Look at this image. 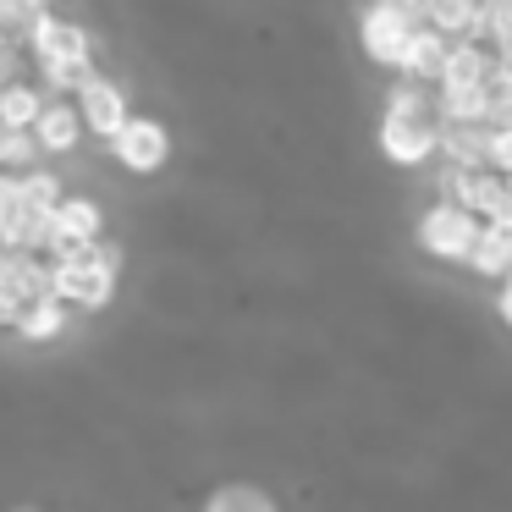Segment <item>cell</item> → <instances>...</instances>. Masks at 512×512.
<instances>
[{"label": "cell", "instance_id": "18", "mask_svg": "<svg viewBox=\"0 0 512 512\" xmlns=\"http://www.w3.org/2000/svg\"><path fill=\"white\" fill-rule=\"evenodd\" d=\"M204 512H281V507L259 485H221L210 501H204Z\"/></svg>", "mask_w": 512, "mask_h": 512}, {"label": "cell", "instance_id": "6", "mask_svg": "<svg viewBox=\"0 0 512 512\" xmlns=\"http://www.w3.org/2000/svg\"><path fill=\"white\" fill-rule=\"evenodd\" d=\"M111 149H116V160H122L127 171H160V166H166V155H171V138H166V127H160V122L133 116V122L111 138Z\"/></svg>", "mask_w": 512, "mask_h": 512}, {"label": "cell", "instance_id": "3", "mask_svg": "<svg viewBox=\"0 0 512 512\" xmlns=\"http://www.w3.org/2000/svg\"><path fill=\"white\" fill-rule=\"evenodd\" d=\"M39 298H56V270L39 265V254H28V248H0V314H6V325H17Z\"/></svg>", "mask_w": 512, "mask_h": 512}, {"label": "cell", "instance_id": "8", "mask_svg": "<svg viewBox=\"0 0 512 512\" xmlns=\"http://www.w3.org/2000/svg\"><path fill=\"white\" fill-rule=\"evenodd\" d=\"M452 34H441V28L419 23V34H413L408 56H402V72H408L413 83H441L446 78V61H452Z\"/></svg>", "mask_w": 512, "mask_h": 512}, {"label": "cell", "instance_id": "23", "mask_svg": "<svg viewBox=\"0 0 512 512\" xmlns=\"http://www.w3.org/2000/svg\"><path fill=\"white\" fill-rule=\"evenodd\" d=\"M490 171L512 177V122H490Z\"/></svg>", "mask_w": 512, "mask_h": 512}, {"label": "cell", "instance_id": "13", "mask_svg": "<svg viewBox=\"0 0 512 512\" xmlns=\"http://www.w3.org/2000/svg\"><path fill=\"white\" fill-rule=\"evenodd\" d=\"M490 72H496V56H490L479 39H457L441 89H479V83H490Z\"/></svg>", "mask_w": 512, "mask_h": 512}, {"label": "cell", "instance_id": "26", "mask_svg": "<svg viewBox=\"0 0 512 512\" xmlns=\"http://www.w3.org/2000/svg\"><path fill=\"white\" fill-rule=\"evenodd\" d=\"M501 320H507V325H512V276H507V281H501Z\"/></svg>", "mask_w": 512, "mask_h": 512}, {"label": "cell", "instance_id": "16", "mask_svg": "<svg viewBox=\"0 0 512 512\" xmlns=\"http://www.w3.org/2000/svg\"><path fill=\"white\" fill-rule=\"evenodd\" d=\"M441 111H446V122H490L496 94H490V83H479V89H441Z\"/></svg>", "mask_w": 512, "mask_h": 512}, {"label": "cell", "instance_id": "2", "mask_svg": "<svg viewBox=\"0 0 512 512\" xmlns=\"http://www.w3.org/2000/svg\"><path fill=\"white\" fill-rule=\"evenodd\" d=\"M56 270V298L67 309H105L116 292V248L105 243H78L50 259Z\"/></svg>", "mask_w": 512, "mask_h": 512}, {"label": "cell", "instance_id": "12", "mask_svg": "<svg viewBox=\"0 0 512 512\" xmlns=\"http://www.w3.org/2000/svg\"><path fill=\"white\" fill-rule=\"evenodd\" d=\"M83 127H89V122H83V105L56 100V105H45V116H39L34 138H39V149H50V155H67V149H78Z\"/></svg>", "mask_w": 512, "mask_h": 512}, {"label": "cell", "instance_id": "11", "mask_svg": "<svg viewBox=\"0 0 512 512\" xmlns=\"http://www.w3.org/2000/svg\"><path fill=\"white\" fill-rule=\"evenodd\" d=\"M441 149L452 155V166L490 171V122H446Z\"/></svg>", "mask_w": 512, "mask_h": 512}, {"label": "cell", "instance_id": "5", "mask_svg": "<svg viewBox=\"0 0 512 512\" xmlns=\"http://www.w3.org/2000/svg\"><path fill=\"white\" fill-rule=\"evenodd\" d=\"M413 34H419V12H408V6H397V0H375V6L364 12V50H369V61H380V67H402Z\"/></svg>", "mask_w": 512, "mask_h": 512}, {"label": "cell", "instance_id": "27", "mask_svg": "<svg viewBox=\"0 0 512 512\" xmlns=\"http://www.w3.org/2000/svg\"><path fill=\"white\" fill-rule=\"evenodd\" d=\"M397 6H408V12H419V17H424V0H397Z\"/></svg>", "mask_w": 512, "mask_h": 512}, {"label": "cell", "instance_id": "28", "mask_svg": "<svg viewBox=\"0 0 512 512\" xmlns=\"http://www.w3.org/2000/svg\"><path fill=\"white\" fill-rule=\"evenodd\" d=\"M39 6H50V0H39Z\"/></svg>", "mask_w": 512, "mask_h": 512}, {"label": "cell", "instance_id": "4", "mask_svg": "<svg viewBox=\"0 0 512 512\" xmlns=\"http://www.w3.org/2000/svg\"><path fill=\"white\" fill-rule=\"evenodd\" d=\"M479 232H485V221H479L468 204H446V199L430 204V210H424V221H419L424 254L446 259V265H468V254H474Z\"/></svg>", "mask_w": 512, "mask_h": 512}, {"label": "cell", "instance_id": "24", "mask_svg": "<svg viewBox=\"0 0 512 512\" xmlns=\"http://www.w3.org/2000/svg\"><path fill=\"white\" fill-rule=\"evenodd\" d=\"M28 193H34L39 204H50V210H61V188H56V177H45V171H28Z\"/></svg>", "mask_w": 512, "mask_h": 512}, {"label": "cell", "instance_id": "15", "mask_svg": "<svg viewBox=\"0 0 512 512\" xmlns=\"http://www.w3.org/2000/svg\"><path fill=\"white\" fill-rule=\"evenodd\" d=\"M479 12H485V0H424V23L441 28V34H452V39L474 34Z\"/></svg>", "mask_w": 512, "mask_h": 512}, {"label": "cell", "instance_id": "14", "mask_svg": "<svg viewBox=\"0 0 512 512\" xmlns=\"http://www.w3.org/2000/svg\"><path fill=\"white\" fill-rule=\"evenodd\" d=\"M468 270H479V276H490V281H507L512 276V226L485 221L474 254H468Z\"/></svg>", "mask_w": 512, "mask_h": 512}, {"label": "cell", "instance_id": "1", "mask_svg": "<svg viewBox=\"0 0 512 512\" xmlns=\"http://www.w3.org/2000/svg\"><path fill=\"white\" fill-rule=\"evenodd\" d=\"M446 133V111L430 105V94H419V83H402L391 89V105L380 116V149H386L397 166H419L441 149Z\"/></svg>", "mask_w": 512, "mask_h": 512}, {"label": "cell", "instance_id": "19", "mask_svg": "<svg viewBox=\"0 0 512 512\" xmlns=\"http://www.w3.org/2000/svg\"><path fill=\"white\" fill-rule=\"evenodd\" d=\"M61 325H67V303H61V298H39L34 309L17 320V331H23L28 342H50V336H61Z\"/></svg>", "mask_w": 512, "mask_h": 512}, {"label": "cell", "instance_id": "22", "mask_svg": "<svg viewBox=\"0 0 512 512\" xmlns=\"http://www.w3.org/2000/svg\"><path fill=\"white\" fill-rule=\"evenodd\" d=\"M39 72H45L50 89H83V83L94 78L89 61H39Z\"/></svg>", "mask_w": 512, "mask_h": 512}, {"label": "cell", "instance_id": "9", "mask_svg": "<svg viewBox=\"0 0 512 512\" xmlns=\"http://www.w3.org/2000/svg\"><path fill=\"white\" fill-rule=\"evenodd\" d=\"M28 45H34L39 61H89V34L72 23H61L56 12H45L34 23V34H28Z\"/></svg>", "mask_w": 512, "mask_h": 512}, {"label": "cell", "instance_id": "17", "mask_svg": "<svg viewBox=\"0 0 512 512\" xmlns=\"http://www.w3.org/2000/svg\"><path fill=\"white\" fill-rule=\"evenodd\" d=\"M39 116H45V100H39V89H28V83L0 89V122H6V127H23V133H34Z\"/></svg>", "mask_w": 512, "mask_h": 512}, {"label": "cell", "instance_id": "10", "mask_svg": "<svg viewBox=\"0 0 512 512\" xmlns=\"http://www.w3.org/2000/svg\"><path fill=\"white\" fill-rule=\"evenodd\" d=\"M100 204L94 199H61V210H56V248L50 254H67V248H78V243H100Z\"/></svg>", "mask_w": 512, "mask_h": 512}, {"label": "cell", "instance_id": "25", "mask_svg": "<svg viewBox=\"0 0 512 512\" xmlns=\"http://www.w3.org/2000/svg\"><path fill=\"white\" fill-rule=\"evenodd\" d=\"M17 83V50H12V34H0V89Z\"/></svg>", "mask_w": 512, "mask_h": 512}, {"label": "cell", "instance_id": "20", "mask_svg": "<svg viewBox=\"0 0 512 512\" xmlns=\"http://www.w3.org/2000/svg\"><path fill=\"white\" fill-rule=\"evenodd\" d=\"M39 155V138L23 133V127H6L0 122V171H12V166H34Z\"/></svg>", "mask_w": 512, "mask_h": 512}, {"label": "cell", "instance_id": "21", "mask_svg": "<svg viewBox=\"0 0 512 512\" xmlns=\"http://www.w3.org/2000/svg\"><path fill=\"white\" fill-rule=\"evenodd\" d=\"M39 17H45L39 0H0V34H34Z\"/></svg>", "mask_w": 512, "mask_h": 512}, {"label": "cell", "instance_id": "7", "mask_svg": "<svg viewBox=\"0 0 512 512\" xmlns=\"http://www.w3.org/2000/svg\"><path fill=\"white\" fill-rule=\"evenodd\" d=\"M78 105H83V122H89V133H100V138H116L133 116H127V94L116 89V83H105L100 72H94L89 83L78 89Z\"/></svg>", "mask_w": 512, "mask_h": 512}]
</instances>
